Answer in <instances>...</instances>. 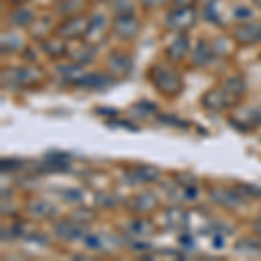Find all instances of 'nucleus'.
I'll return each instance as SVG.
<instances>
[{
	"mask_svg": "<svg viewBox=\"0 0 261 261\" xmlns=\"http://www.w3.org/2000/svg\"><path fill=\"white\" fill-rule=\"evenodd\" d=\"M150 77H151V82L155 84V87L167 96L178 94L181 91V87H183V82H181L179 75L176 73L174 70L166 68V66H155V68H151Z\"/></svg>",
	"mask_w": 261,
	"mask_h": 261,
	"instance_id": "nucleus-1",
	"label": "nucleus"
},
{
	"mask_svg": "<svg viewBox=\"0 0 261 261\" xmlns=\"http://www.w3.org/2000/svg\"><path fill=\"white\" fill-rule=\"evenodd\" d=\"M195 23V11L192 7H178L176 11H172L167 18V27L172 30L185 32Z\"/></svg>",
	"mask_w": 261,
	"mask_h": 261,
	"instance_id": "nucleus-2",
	"label": "nucleus"
},
{
	"mask_svg": "<svg viewBox=\"0 0 261 261\" xmlns=\"http://www.w3.org/2000/svg\"><path fill=\"white\" fill-rule=\"evenodd\" d=\"M237 99H239L237 96L231 94V92L223 86L221 89L209 91L202 101H204V105L207 108H218V110H221V108H226V107H230V105H233Z\"/></svg>",
	"mask_w": 261,
	"mask_h": 261,
	"instance_id": "nucleus-3",
	"label": "nucleus"
},
{
	"mask_svg": "<svg viewBox=\"0 0 261 261\" xmlns=\"http://www.w3.org/2000/svg\"><path fill=\"white\" fill-rule=\"evenodd\" d=\"M235 37H237V40L244 42V44H252L256 40H261V23L241 27L235 32Z\"/></svg>",
	"mask_w": 261,
	"mask_h": 261,
	"instance_id": "nucleus-4",
	"label": "nucleus"
},
{
	"mask_svg": "<svg viewBox=\"0 0 261 261\" xmlns=\"http://www.w3.org/2000/svg\"><path fill=\"white\" fill-rule=\"evenodd\" d=\"M138 28L140 27H138L136 19H133V16H120L115 23V32L119 33L120 37H124V39H129V37L136 35Z\"/></svg>",
	"mask_w": 261,
	"mask_h": 261,
	"instance_id": "nucleus-5",
	"label": "nucleus"
},
{
	"mask_svg": "<svg viewBox=\"0 0 261 261\" xmlns=\"http://www.w3.org/2000/svg\"><path fill=\"white\" fill-rule=\"evenodd\" d=\"M86 28L87 24L84 23V19H71L60 28V33L66 39H75L77 35H82L86 32Z\"/></svg>",
	"mask_w": 261,
	"mask_h": 261,
	"instance_id": "nucleus-6",
	"label": "nucleus"
},
{
	"mask_svg": "<svg viewBox=\"0 0 261 261\" xmlns=\"http://www.w3.org/2000/svg\"><path fill=\"white\" fill-rule=\"evenodd\" d=\"M187 53H188V39L185 35L178 37V39L174 40V44L169 47V50H167L171 60H176V61L187 56Z\"/></svg>",
	"mask_w": 261,
	"mask_h": 261,
	"instance_id": "nucleus-7",
	"label": "nucleus"
},
{
	"mask_svg": "<svg viewBox=\"0 0 261 261\" xmlns=\"http://www.w3.org/2000/svg\"><path fill=\"white\" fill-rule=\"evenodd\" d=\"M33 14L28 9H16L11 14V21L14 24H28L32 21Z\"/></svg>",
	"mask_w": 261,
	"mask_h": 261,
	"instance_id": "nucleus-8",
	"label": "nucleus"
},
{
	"mask_svg": "<svg viewBox=\"0 0 261 261\" xmlns=\"http://www.w3.org/2000/svg\"><path fill=\"white\" fill-rule=\"evenodd\" d=\"M56 231L60 237H65V239H75L81 235L79 226H70V223H61V225L56 228Z\"/></svg>",
	"mask_w": 261,
	"mask_h": 261,
	"instance_id": "nucleus-9",
	"label": "nucleus"
},
{
	"mask_svg": "<svg viewBox=\"0 0 261 261\" xmlns=\"http://www.w3.org/2000/svg\"><path fill=\"white\" fill-rule=\"evenodd\" d=\"M209 56H211V53H209L207 44H205V42H200L199 47L195 50V54H193V61H195L197 65H204V63L209 60Z\"/></svg>",
	"mask_w": 261,
	"mask_h": 261,
	"instance_id": "nucleus-10",
	"label": "nucleus"
},
{
	"mask_svg": "<svg viewBox=\"0 0 261 261\" xmlns=\"http://www.w3.org/2000/svg\"><path fill=\"white\" fill-rule=\"evenodd\" d=\"M107 84V77L96 73V75H89V77H84L82 81H79V86H89V87H96V86H105Z\"/></svg>",
	"mask_w": 261,
	"mask_h": 261,
	"instance_id": "nucleus-11",
	"label": "nucleus"
},
{
	"mask_svg": "<svg viewBox=\"0 0 261 261\" xmlns=\"http://www.w3.org/2000/svg\"><path fill=\"white\" fill-rule=\"evenodd\" d=\"M192 2H193V0H174V4L178 7H188V4L192 6Z\"/></svg>",
	"mask_w": 261,
	"mask_h": 261,
	"instance_id": "nucleus-12",
	"label": "nucleus"
},
{
	"mask_svg": "<svg viewBox=\"0 0 261 261\" xmlns=\"http://www.w3.org/2000/svg\"><path fill=\"white\" fill-rule=\"evenodd\" d=\"M166 2V0H143V4L145 6H159V4Z\"/></svg>",
	"mask_w": 261,
	"mask_h": 261,
	"instance_id": "nucleus-13",
	"label": "nucleus"
},
{
	"mask_svg": "<svg viewBox=\"0 0 261 261\" xmlns=\"http://www.w3.org/2000/svg\"><path fill=\"white\" fill-rule=\"evenodd\" d=\"M254 228H256V230H258V231H259V233H261V220H259L258 223H256V225H254Z\"/></svg>",
	"mask_w": 261,
	"mask_h": 261,
	"instance_id": "nucleus-14",
	"label": "nucleus"
},
{
	"mask_svg": "<svg viewBox=\"0 0 261 261\" xmlns=\"http://www.w3.org/2000/svg\"><path fill=\"white\" fill-rule=\"evenodd\" d=\"M254 2H256V4H258V6L261 7V0H254Z\"/></svg>",
	"mask_w": 261,
	"mask_h": 261,
	"instance_id": "nucleus-15",
	"label": "nucleus"
},
{
	"mask_svg": "<svg viewBox=\"0 0 261 261\" xmlns=\"http://www.w3.org/2000/svg\"><path fill=\"white\" fill-rule=\"evenodd\" d=\"M11 2H23V0H11Z\"/></svg>",
	"mask_w": 261,
	"mask_h": 261,
	"instance_id": "nucleus-16",
	"label": "nucleus"
}]
</instances>
